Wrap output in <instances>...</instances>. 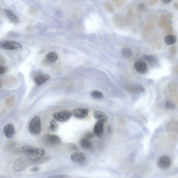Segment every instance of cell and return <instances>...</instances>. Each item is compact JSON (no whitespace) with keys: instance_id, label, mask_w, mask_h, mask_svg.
Returning a JSON list of instances; mask_svg holds the SVG:
<instances>
[{"instance_id":"cell-1","label":"cell","mask_w":178,"mask_h":178,"mask_svg":"<svg viewBox=\"0 0 178 178\" xmlns=\"http://www.w3.org/2000/svg\"><path fill=\"white\" fill-rule=\"evenodd\" d=\"M29 130L31 133L34 135L40 134L42 129L40 117L36 116L32 119L29 125Z\"/></svg>"},{"instance_id":"cell-2","label":"cell","mask_w":178,"mask_h":178,"mask_svg":"<svg viewBox=\"0 0 178 178\" xmlns=\"http://www.w3.org/2000/svg\"><path fill=\"white\" fill-rule=\"evenodd\" d=\"M45 155V152L44 150L35 148L30 155L27 156L31 162L37 163L42 161Z\"/></svg>"},{"instance_id":"cell-3","label":"cell","mask_w":178,"mask_h":178,"mask_svg":"<svg viewBox=\"0 0 178 178\" xmlns=\"http://www.w3.org/2000/svg\"><path fill=\"white\" fill-rule=\"evenodd\" d=\"M43 140L45 143L50 146H56L61 142L59 136L53 134H45L43 136Z\"/></svg>"},{"instance_id":"cell-4","label":"cell","mask_w":178,"mask_h":178,"mask_svg":"<svg viewBox=\"0 0 178 178\" xmlns=\"http://www.w3.org/2000/svg\"><path fill=\"white\" fill-rule=\"evenodd\" d=\"M31 162L28 157L27 158H21L16 160L13 164V168L15 171L20 172L24 170Z\"/></svg>"},{"instance_id":"cell-5","label":"cell","mask_w":178,"mask_h":178,"mask_svg":"<svg viewBox=\"0 0 178 178\" xmlns=\"http://www.w3.org/2000/svg\"><path fill=\"white\" fill-rule=\"evenodd\" d=\"M0 47L3 50H13L22 48V46L15 41L3 40L0 43Z\"/></svg>"},{"instance_id":"cell-6","label":"cell","mask_w":178,"mask_h":178,"mask_svg":"<svg viewBox=\"0 0 178 178\" xmlns=\"http://www.w3.org/2000/svg\"><path fill=\"white\" fill-rule=\"evenodd\" d=\"M72 113L68 110H64L54 113L53 117L58 122H66L69 120L72 116Z\"/></svg>"},{"instance_id":"cell-7","label":"cell","mask_w":178,"mask_h":178,"mask_svg":"<svg viewBox=\"0 0 178 178\" xmlns=\"http://www.w3.org/2000/svg\"><path fill=\"white\" fill-rule=\"evenodd\" d=\"M170 94L178 104V83L175 81L169 82L167 85Z\"/></svg>"},{"instance_id":"cell-8","label":"cell","mask_w":178,"mask_h":178,"mask_svg":"<svg viewBox=\"0 0 178 178\" xmlns=\"http://www.w3.org/2000/svg\"><path fill=\"white\" fill-rule=\"evenodd\" d=\"M172 14L171 13L164 14L160 17L158 21V25L159 28L164 29L167 25L171 24L170 22L172 18Z\"/></svg>"},{"instance_id":"cell-9","label":"cell","mask_w":178,"mask_h":178,"mask_svg":"<svg viewBox=\"0 0 178 178\" xmlns=\"http://www.w3.org/2000/svg\"><path fill=\"white\" fill-rule=\"evenodd\" d=\"M71 158L74 163L79 164L85 163L86 160L85 154L79 152H74L71 154Z\"/></svg>"},{"instance_id":"cell-10","label":"cell","mask_w":178,"mask_h":178,"mask_svg":"<svg viewBox=\"0 0 178 178\" xmlns=\"http://www.w3.org/2000/svg\"><path fill=\"white\" fill-rule=\"evenodd\" d=\"M35 148L30 146H23L16 149L14 153L17 155H23L29 156Z\"/></svg>"},{"instance_id":"cell-11","label":"cell","mask_w":178,"mask_h":178,"mask_svg":"<svg viewBox=\"0 0 178 178\" xmlns=\"http://www.w3.org/2000/svg\"><path fill=\"white\" fill-rule=\"evenodd\" d=\"M89 110L87 109L77 108L74 109L72 111V115L76 118L83 119L85 118L89 114Z\"/></svg>"},{"instance_id":"cell-12","label":"cell","mask_w":178,"mask_h":178,"mask_svg":"<svg viewBox=\"0 0 178 178\" xmlns=\"http://www.w3.org/2000/svg\"><path fill=\"white\" fill-rule=\"evenodd\" d=\"M103 121L99 120L96 123L93 128L94 133L99 138H101L104 134V123Z\"/></svg>"},{"instance_id":"cell-13","label":"cell","mask_w":178,"mask_h":178,"mask_svg":"<svg viewBox=\"0 0 178 178\" xmlns=\"http://www.w3.org/2000/svg\"><path fill=\"white\" fill-rule=\"evenodd\" d=\"M156 27V21L155 17L152 18L151 21L146 25L144 31V34L145 37H148L150 35L153 31L155 30Z\"/></svg>"},{"instance_id":"cell-14","label":"cell","mask_w":178,"mask_h":178,"mask_svg":"<svg viewBox=\"0 0 178 178\" xmlns=\"http://www.w3.org/2000/svg\"><path fill=\"white\" fill-rule=\"evenodd\" d=\"M171 164V160L167 156H164L160 158L158 162V166L161 169H165L169 168Z\"/></svg>"},{"instance_id":"cell-15","label":"cell","mask_w":178,"mask_h":178,"mask_svg":"<svg viewBox=\"0 0 178 178\" xmlns=\"http://www.w3.org/2000/svg\"><path fill=\"white\" fill-rule=\"evenodd\" d=\"M166 130L168 132H171L175 135L178 132V120H174L170 121L166 126Z\"/></svg>"},{"instance_id":"cell-16","label":"cell","mask_w":178,"mask_h":178,"mask_svg":"<svg viewBox=\"0 0 178 178\" xmlns=\"http://www.w3.org/2000/svg\"><path fill=\"white\" fill-rule=\"evenodd\" d=\"M134 68L136 71L141 74H144L148 71L147 64L144 62L139 61L135 63Z\"/></svg>"},{"instance_id":"cell-17","label":"cell","mask_w":178,"mask_h":178,"mask_svg":"<svg viewBox=\"0 0 178 178\" xmlns=\"http://www.w3.org/2000/svg\"><path fill=\"white\" fill-rule=\"evenodd\" d=\"M4 132L5 136L8 138H12L14 136L15 128L14 125L11 123L7 124L4 128Z\"/></svg>"},{"instance_id":"cell-18","label":"cell","mask_w":178,"mask_h":178,"mask_svg":"<svg viewBox=\"0 0 178 178\" xmlns=\"http://www.w3.org/2000/svg\"><path fill=\"white\" fill-rule=\"evenodd\" d=\"M50 76L47 74H42L37 75L34 78V81L37 85H40L48 81L50 78Z\"/></svg>"},{"instance_id":"cell-19","label":"cell","mask_w":178,"mask_h":178,"mask_svg":"<svg viewBox=\"0 0 178 178\" xmlns=\"http://www.w3.org/2000/svg\"><path fill=\"white\" fill-rule=\"evenodd\" d=\"M58 55L56 53L51 52L47 54L45 58L44 62L46 64L53 63L58 60Z\"/></svg>"},{"instance_id":"cell-20","label":"cell","mask_w":178,"mask_h":178,"mask_svg":"<svg viewBox=\"0 0 178 178\" xmlns=\"http://www.w3.org/2000/svg\"><path fill=\"white\" fill-rule=\"evenodd\" d=\"M79 144L83 149L89 150L92 149L93 145L89 140L83 138L80 141Z\"/></svg>"},{"instance_id":"cell-21","label":"cell","mask_w":178,"mask_h":178,"mask_svg":"<svg viewBox=\"0 0 178 178\" xmlns=\"http://www.w3.org/2000/svg\"><path fill=\"white\" fill-rule=\"evenodd\" d=\"M93 116L94 118L99 120L106 122L108 120V117L105 113L102 111L99 110H95L93 112Z\"/></svg>"},{"instance_id":"cell-22","label":"cell","mask_w":178,"mask_h":178,"mask_svg":"<svg viewBox=\"0 0 178 178\" xmlns=\"http://www.w3.org/2000/svg\"><path fill=\"white\" fill-rule=\"evenodd\" d=\"M4 10L7 18L10 21L14 23H17L19 22L18 17L12 12L7 9H5Z\"/></svg>"},{"instance_id":"cell-23","label":"cell","mask_w":178,"mask_h":178,"mask_svg":"<svg viewBox=\"0 0 178 178\" xmlns=\"http://www.w3.org/2000/svg\"><path fill=\"white\" fill-rule=\"evenodd\" d=\"M164 41L166 44L172 45L175 43L177 41V38L174 35H168L165 37Z\"/></svg>"},{"instance_id":"cell-24","label":"cell","mask_w":178,"mask_h":178,"mask_svg":"<svg viewBox=\"0 0 178 178\" xmlns=\"http://www.w3.org/2000/svg\"><path fill=\"white\" fill-rule=\"evenodd\" d=\"M91 96L94 99H101L103 97V95L101 92L97 90H94L92 92Z\"/></svg>"},{"instance_id":"cell-25","label":"cell","mask_w":178,"mask_h":178,"mask_svg":"<svg viewBox=\"0 0 178 178\" xmlns=\"http://www.w3.org/2000/svg\"><path fill=\"white\" fill-rule=\"evenodd\" d=\"M58 128V124L55 120H52L50 122V126L48 128V130L50 132L55 131Z\"/></svg>"},{"instance_id":"cell-26","label":"cell","mask_w":178,"mask_h":178,"mask_svg":"<svg viewBox=\"0 0 178 178\" xmlns=\"http://www.w3.org/2000/svg\"><path fill=\"white\" fill-rule=\"evenodd\" d=\"M165 107L166 109L168 110L175 109L177 107L175 103L171 100H167L166 102Z\"/></svg>"},{"instance_id":"cell-27","label":"cell","mask_w":178,"mask_h":178,"mask_svg":"<svg viewBox=\"0 0 178 178\" xmlns=\"http://www.w3.org/2000/svg\"><path fill=\"white\" fill-rule=\"evenodd\" d=\"M122 55L125 57H130L132 55V51L130 49L125 48L122 50Z\"/></svg>"},{"instance_id":"cell-28","label":"cell","mask_w":178,"mask_h":178,"mask_svg":"<svg viewBox=\"0 0 178 178\" xmlns=\"http://www.w3.org/2000/svg\"><path fill=\"white\" fill-rule=\"evenodd\" d=\"M163 29L164 34H165L169 35L173 32V27L171 24L167 25Z\"/></svg>"},{"instance_id":"cell-29","label":"cell","mask_w":178,"mask_h":178,"mask_svg":"<svg viewBox=\"0 0 178 178\" xmlns=\"http://www.w3.org/2000/svg\"><path fill=\"white\" fill-rule=\"evenodd\" d=\"M14 101V97L13 96H11L6 99L5 101V104L8 107H10L13 105Z\"/></svg>"},{"instance_id":"cell-30","label":"cell","mask_w":178,"mask_h":178,"mask_svg":"<svg viewBox=\"0 0 178 178\" xmlns=\"http://www.w3.org/2000/svg\"><path fill=\"white\" fill-rule=\"evenodd\" d=\"M144 58L147 61L151 63H156L157 60L154 57L151 55H144Z\"/></svg>"},{"instance_id":"cell-31","label":"cell","mask_w":178,"mask_h":178,"mask_svg":"<svg viewBox=\"0 0 178 178\" xmlns=\"http://www.w3.org/2000/svg\"><path fill=\"white\" fill-rule=\"evenodd\" d=\"M169 53L172 56H174L178 53V49L177 46H173L169 49Z\"/></svg>"},{"instance_id":"cell-32","label":"cell","mask_w":178,"mask_h":178,"mask_svg":"<svg viewBox=\"0 0 178 178\" xmlns=\"http://www.w3.org/2000/svg\"><path fill=\"white\" fill-rule=\"evenodd\" d=\"M95 135L94 133L92 132H88L85 135L84 138L90 140V139L94 137Z\"/></svg>"},{"instance_id":"cell-33","label":"cell","mask_w":178,"mask_h":178,"mask_svg":"<svg viewBox=\"0 0 178 178\" xmlns=\"http://www.w3.org/2000/svg\"><path fill=\"white\" fill-rule=\"evenodd\" d=\"M154 44L157 48H161V43L160 39L158 38H156L154 40Z\"/></svg>"},{"instance_id":"cell-34","label":"cell","mask_w":178,"mask_h":178,"mask_svg":"<svg viewBox=\"0 0 178 178\" xmlns=\"http://www.w3.org/2000/svg\"><path fill=\"white\" fill-rule=\"evenodd\" d=\"M138 9L141 12H144L146 11V5L143 3H141L138 5Z\"/></svg>"},{"instance_id":"cell-35","label":"cell","mask_w":178,"mask_h":178,"mask_svg":"<svg viewBox=\"0 0 178 178\" xmlns=\"http://www.w3.org/2000/svg\"><path fill=\"white\" fill-rule=\"evenodd\" d=\"M7 70V68L6 66H0V75H3L6 73Z\"/></svg>"},{"instance_id":"cell-36","label":"cell","mask_w":178,"mask_h":178,"mask_svg":"<svg viewBox=\"0 0 178 178\" xmlns=\"http://www.w3.org/2000/svg\"><path fill=\"white\" fill-rule=\"evenodd\" d=\"M67 177L65 175L63 174H59L53 175L50 176L48 178H66Z\"/></svg>"},{"instance_id":"cell-37","label":"cell","mask_w":178,"mask_h":178,"mask_svg":"<svg viewBox=\"0 0 178 178\" xmlns=\"http://www.w3.org/2000/svg\"><path fill=\"white\" fill-rule=\"evenodd\" d=\"M172 71L174 75H178V64L174 66L172 68Z\"/></svg>"},{"instance_id":"cell-38","label":"cell","mask_w":178,"mask_h":178,"mask_svg":"<svg viewBox=\"0 0 178 178\" xmlns=\"http://www.w3.org/2000/svg\"><path fill=\"white\" fill-rule=\"evenodd\" d=\"M158 2H159V1L158 0H152V1H148V4L150 5L153 6L157 3Z\"/></svg>"},{"instance_id":"cell-39","label":"cell","mask_w":178,"mask_h":178,"mask_svg":"<svg viewBox=\"0 0 178 178\" xmlns=\"http://www.w3.org/2000/svg\"><path fill=\"white\" fill-rule=\"evenodd\" d=\"M40 170V168L39 167H34L31 169V171L33 172H37Z\"/></svg>"},{"instance_id":"cell-40","label":"cell","mask_w":178,"mask_h":178,"mask_svg":"<svg viewBox=\"0 0 178 178\" xmlns=\"http://www.w3.org/2000/svg\"><path fill=\"white\" fill-rule=\"evenodd\" d=\"M173 6L175 9L178 10V0L174 2Z\"/></svg>"},{"instance_id":"cell-41","label":"cell","mask_w":178,"mask_h":178,"mask_svg":"<svg viewBox=\"0 0 178 178\" xmlns=\"http://www.w3.org/2000/svg\"><path fill=\"white\" fill-rule=\"evenodd\" d=\"M5 63V60L3 57L1 56L0 58V63H1V65L2 64H4Z\"/></svg>"},{"instance_id":"cell-42","label":"cell","mask_w":178,"mask_h":178,"mask_svg":"<svg viewBox=\"0 0 178 178\" xmlns=\"http://www.w3.org/2000/svg\"><path fill=\"white\" fill-rule=\"evenodd\" d=\"M163 1V2L165 4H169L170 3H171L172 2L171 1H167V0H166V1Z\"/></svg>"}]
</instances>
